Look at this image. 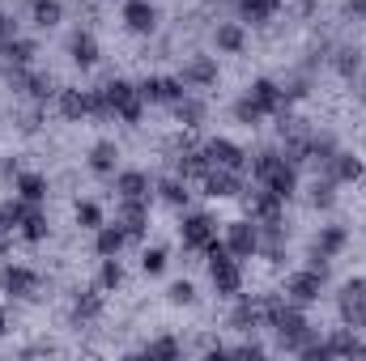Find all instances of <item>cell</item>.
<instances>
[{"label":"cell","mask_w":366,"mask_h":361,"mask_svg":"<svg viewBox=\"0 0 366 361\" xmlns=\"http://www.w3.org/2000/svg\"><path fill=\"white\" fill-rule=\"evenodd\" d=\"M183 243H187L192 251H204V247L213 243V221H209L204 213L187 217V221H183Z\"/></svg>","instance_id":"obj_11"},{"label":"cell","mask_w":366,"mask_h":361,"mask_svg":"<svg viewBox=\"0 0 366 361\" xmlns=\"http://www.w3.org/2000/svg\"><path fill=\"white\" fill-rule=\"evenodd\" d=\"M73 60H77L81 68H90L94 60H98V43H94L90 34H77V39H73Z\"/></svg>","instance_id":"obj_23"},{"label":"cell","mask_w":366,"mask_h":361,"mask_svg":"<svg viewBox=\"0 0 366 361\" xmlns=\"http://www.w3.org/2000/svg\"><path fill=\"white\" fill-rule=\"evenodd\" d=\"M256 179L285 200V195L294 191V166H290L285 158H277V153H260V162H256Z\"/></svg>","instance_id":"obj_3"},{"label":"cell","mask_w":366,"mask_h":361,"mask_svg":"<svg viewBox=\"0 0 366 361\" xmlns=\"http://www.w3.org/2000/svg\"><path fill=\"white\" fill-rule=\"evenodd\" d=\"M141 98H149V102H179L183 98V81H175V77H149L145 86H141Z\"/></svg>","instance_id":"obj_8"},{"label":"cell","mask_w":366,"mask_h":361,"mask_svg":"<svg viewBox=\"0 0 366 361\" xmlns=\"http://www.w3.org/2000/svg\"><path fill=\"white\" fill-rule=\"evenodd\" d=\"M0 285H4V293H13V298H34V293H39V276L30 268H4Z\"/></svg>","instance_id":"obj_7"},{"label":"cell","mask_w":366,"mask_h":361,"mask_svg":"<svg viewBox=\"0 0 366 361\" xmlns=\"http://www.w3.org/2000/svg\"><path fill=\"white\" fill-rule=\"evenodd\" d=\"M204 158H209L213 166H222V171H243V149L230 145V141H209Z\"/></svg>","instance_id":"obj_10"},{"label":"cell","mask_w":366,"mask_h":361,"mask_svg":"<svg viewBox=\"0 0 366 361\" xmlns=\"http://www.w3.org/2000/svg\"><path fill=\"white\" fill-rule=\"evenodd\" d=\"M320 285H324V272H298V276H290V298L294 302H315L320 298Z\"/></svg>","instance_id":"obj_12"},{"label":"cell","mask_w":366,"mask_h":361,"mask_svg":"<svg viewBox=\"0 0 366 361\" xmlns=\"http://www.w3.org/2000/svg\"><path fill=\"white\" fill-rule=\"evenodd\" d=\"M124 21H128V30L149 34V30H154V21H158V13H154V4H149V0H128V4H124Z\"/></svg>","instance_id":"obj_9"},{"label":"cell","mask_w":366,"mask_h":361,"mask_svg":"<svg viewBox=\"0 0 366 361\" xmlns=\"http://www.w3.org/2000/svg\"><path fill=\"white\" fill-rule=\"evenodd\" d=\"M204 191H209V195H217V200L239 195V171H222V166H213V171L204 175Z\"/></svg>","instance_id":"obj_13"},{"label":"cell","mask_w":366,"mask_h":361,"mask_svg":"<svg viewBox=\"0 0 366 361\" xmlns=\"http://www.w3.org/2000/svg\"><path fill=\"white\" fill-rule=\"evenodd\" d=\"M175 111H179V119H187V123H196V119L204 115V111H200V102H187V98L175 102Z\"/></svg>","instance_id":"obj_36"},{"label":"cell","mask_w":366,"mask_h":361,"mask_svg":"<svg viewBox=\"0 0 366 361\" xmlns=\"http://www.w3.org/2000/svg\"><path fill=\"white\" fill-rule=\"evenodd\" d=\"M17 191H21V200L39 204V200L47 195V179H39V175H21V179H17Z\"/></svg>","instance_id":"obj_24"},{"label":"cell","mask_w":366,"mask_h":361,"mask_svg":"<svg viewBox=\"0 0 366 361\" xmlns=\"http://www.w3.org/2000/svg\"><path fill=\"white\" fill-rule=\"evenodd\" d=\"M350 13L354 17H366V0H350Z\"/></svg>","instance_id":"obj_40"},{"label":"cell","mask_w":366,"mask_h":361,"mask_svg":"<svg viewBox=\"0 0 366 361\" xmlns=\"http://www.w3.org/2000/svg\"><path fill=\"white\" fill-rule=\"evenodd\" d=\"M94 111L98 115H119L124 123L141 119V90H132L128 81H111L102 93H94Z\"/></svg>","instance_id":"obj_1"},{"label":"cell","mask_w":366,"mask_h":361,"mask_svg":"<svg viewBox=\"0 0 366 361\" xmlns=\"http://www.w3.org/2000/svg\"><path fill=\"white\" fill-rule=\"evenodd\" d=\"M60 17H64V9H60L56 0H34V21H39V26H56Z\"/></svg>","instance_id":"obj_26"},{"label":"cell","mask_w":366,"mask_h":361,"mask_svg":"<svg viewBox=\"0 0 366 361\" xmlns=\"http://www.w3.org/2000/svg\"><path fill=\"white\" fill-rule=\"evenodd\" d=\"M247 208H252V217H256L260 225H277V221H281V195L269 191V187L252 191V195H247Z\"/></svg>","instance_id":"obj_5"},{"label":"cell","mask_w":366,"mask_h":361,"mask_svg":"<svg viewBox=\"0 0 366 361\" xmlns=\"http://www.w3.org/2000/svg\"><path fill=\"white\" fill-rule=\"evenodd\" d=\"M324 357H366V345L354 332H337V336L324 345Z\"/></svg>","instance_id":"obj_14"},{"label":"cell","mask_w":366,"mask_h":361,"mask_svg":"<svg viewBox=\"0 0 366 361\" xmlns=\"http://www.w3.org/2000/svg\"><path fill=\"white\" fill-rule=\"evenodd\" d=\"M90 166L98 171V175H111L115 171V145H94V153H90Z\"/></svg>","instance_id":"obj_25"},{"label":"cell","mask_w":366,"mask_h":361,"mask_svg":"<svg viewBox=\"0 0 366 361\" xmlns=\"http://www.w3.org/2000/svg\"><path fill=\"white\" fill-rule=\"evenodd\" d=\"M175 353H179L175 340H154V345H149V357H175Z\"/></svg>","instance_id":"obj_37"},{"label":"cell","mask_w":366,"mask_h":361,"mask_svg":"<svg viewBox=\"0 0 366 361\" xmlns=\"http://www.w3.org/2000/svg\"><path fill=\"white\" fill-rule=\"evenodd\" d=\"M141 268H145V272H162V268H167V251H162V247L145 251V255H141Z\"/></svg>","instance_id":"obj_34"},{"label":"cell","mask_w":366,"mask_h":361,"mask_svg":"<svg viewBox=\"0 0 366 361\" xmlns=\"http://www.w3.org/2000/svg\"><path fill=\"white\" fill-rule=\"evenodd\" d=\"M102 310V298L98 293H86V298H77V319H94Z\"/></svg>","instance_id":"obj_33"},{"label":"cell","mask_w":366,"mask_h":361,"mask_svg":"<svg viewBox=\"0 0 366 361\" xmlns=\"http://www.w3.org/2000/svg\"><path fill=\"white\" fill-rule=\"evenodd\" d=\"M234 115H239L243 123H260V119H264V111L256 106V98H252V93H247L243 102H234Z\"/></svg>","instance_id":"obj_29"},{"label":"cell","mask_w":366,"mask_h":361,"mask_svg":"<svg viewBox=\"0 0 366 361\" xmlns=\"http://www.w3.org/2000/svg\"><path fill=\"white\" fill-rule=\"evenodd\" d=\"M77 225H86V230H98V225H102L98 204H90V200H81V204H77Z\"/></svg>","instance_id":"obj_30"},{"label":"cell","mask_w":366,"mask_h":361,"mask_svg":"<svg viewBox=\"0 0 366 361\" xmlns=\"http://www.w3.org/2000/svg\"><path fill=\"white\" fill-rule=\"evenodd\" d=\"M204 251H209V276H213V289L226 293V298H234V293L243 289V272H239V264L230 260V247H222V243L213 238Z\"/></svg>","instance_id":"obj_2"},{"label":"cell","mask_w":366,"mask_h":361,"mask_svg":"<svg viewBox=\"0 0 366 361\" xmlns=\"http://www.w3.org/2000/svg\"><path fill=\"white\" fill-rule=\"evenodd\" d=\"M145 195H149V179L141 171L119 175V200H145Z\"/></svg>","instance_id":"obj_20"},{"label":"cell","mask_w":366,"mask_h":361,"mask_svg":"<svg viewBox=\"0 0 366 361\" xmlns=\"http://www.w3.org/2000/svg\"><path fill=\"white\" fill-rule=\"evenodd\" d=\"M119 280H124V268H119L115 260H107V264H102V289H115Z\"/></svg>","instance_id":"obj_35"},{"label":"cell","mask_w":366,"mask_h":361,"mask_svg":"<svg viewBox=\"0 0 366 361\" xmlns=\"http://www.w3.org/2000/svg\"><path fill=\"white\" fill-rule=\"evenodd\" d=\"M328 166H332V175H337V179H358V175H362V162H354L350 153H332V158H328Z\"/></svg>","instance_id":"obj_22"},{"label":"cell","mask_w":366,"mask_h":361,"mask_svg":"<svg viewBox=\"0 0 366 361\" xmlns=\"http://www.w3.org/2000/svg\"><path fill=\"white\" fill-rule=\"evenodd\" d=\"M341 247H345V234H341V230H324V234H320V247H315V251H320V255L328 260V255H337Z\"/></svg>","instance_id":"obj_27"},{"label":"cell","mask_w":366,"mask_h":361,"mask_svg":"<svg viewBox=\"0 0 366 361\" xmlns=\"http://www.w3.org/2000/svg\"><path fill=\"white\" fill-rule=\"evenodd\" d=\"M0 336H4V310H0Z\"/></svg>","instance_id":"obj_42"},{"label":"cell","mask_w":366,"mask_h":361,"mask_svg":"<svg viewBox=\"0 0 366 361\" xmlns=\"http://www.w3.org/2000/svg\"><path fill=\"white\" fill-rule=\"evenodd\" d=\"M171 302H175V306H192V302H196V289H192L187 280H175V285H171Z\"/></svg>","instance_id":"obj_32"},{"label":"cell","mask_w":366,"mask_h":361,"mask_svg":"<svg viewBox=\"0 0 366 361\" xmlns=\"http://www.w3.org/2000/svg\"><path fill=\"white\" fill-rule=\"evenodd\" d=\"M341 315H345L350 327H366V280L345 285V293H341Z\"/></svg>","instance_id":"obj_4"},{"label":"cell","mask_w":366,"mask_h":361,"mask_svg":"<svg viewBox=\"0 0 366 361\" xmlns=\"http://www.w3.org/2000/svg\"><path fill=\"white\" fill-rule=\"evenodd\" d=\"M234 4H239V13L247 21H264V17H273L277 9H281V0H234Z\"/></svg>","instance_id":"obj_21"},{"label":"cell","mask_w":366,"mask_h":361,"mask_svg":"<svg viewBox=\"0 0 366 361\" xmlns=\"http://www.w3.org/2000/svg\"><path fill=\"white\" fill-rule=\"evenodd\" d=\"M0 39H9V17H0Z\"/></svg>","instance_id":"obj_41"},{"label":"cell","mask_w":366,"mask_h":361,"mask_svg":"<svg viewBox=\"0 0 366 361\" xmlns=\"http://www.w3.org/2000/svg\"><path fill=\"white\" fill-rule=\"evenodd\" d=\"M162 195H167L171 204H183V200H187V191H183L179 183H162Z\"/></svg>","instance_id":"obj_39"},{"label":"cell","mask_w":366,"mask_h":361,"mask_svg":"<svg viewBox=\"0 0 366 361\" xmlns=\"http://www.w3.org/2000/svg\"><path fill=\"white\" fill-rule=\"evenodd\" d=\"M145 221H149L145 200H124V204H119V225L128 230V238H132V234H141V230H145Z\"/></svg>","instance_id":"obj_15"},{"label":"cell","mask_w":366,"mask_h":361,"mask_svg":"<svg viewBox=\"0 0 366 361\" xmlns=\"http://www.w3.org/2000/svg\"><path fill=\"white\" fill-rule=\"evenodd\" d=\"M60 106H64V115H69V119H86V115L94 111V93L64 90V93H60Z\"/></svg>","instance_id":"obj_17"},{"label":"cell","mask_w":366,"mask_h":361,"mask_svg":"<svg viewBox=\"0 0 366 361\" xmlns=\"http://www.w3.org/2000/svg\"><path fill=\"white\" fill-rule=\"evenodd\" d=\"M124 238H128V230L115 221V225H98V255H107V260H115L119 251H124Z\"/></svg>","instance_id":"obj_16"},{"label":"cell","mask_w":366,"mask_h":361,"mask_svg":"<svg viewBox=\"0 0 366 361\" xmlns=\"http://www.w3.org/2000/svg\"><path fill=\"white\" fill-rule=\"evenodd\" d=\"M217 47H222V51H239V47H243V30H239V26H222V30H217Z\"/></svg>","instance_id":"obj_28"},{"label":"cell","mask_w":366,"mask_h":361,"mask_svg":"<svg viewBox=\"0 0 366 361\" xmlns=\"http://www.w3.org/2000/svg\"><path fill=\"white\" fill-rule=\"evenodd\" d=\"M311 200H315V208H328V204H332V187H328V183H315V195H311Z\"/></svg>","instance_id":"obj_38"},{"label":"cell","mask_w":366,"mask_h":361,"mask_svg":"<svg viewBox=\"0 0 366 361\" xmlns=\"http://www.w3.org/2000/svg\"><path fill=\"white\" fill-rule=\"evenodd\" d=\"M217 81V64L213 60H192L183 73V86H213Z\"/></svg>","instance_id":"obj_19"},{"label":"cell","mask_w":366,"mask_h":361,"mask_svg":"<svg viewBox=\"0 0 366 361\" xmlns=\"http://www.w3.org/2000/svg\"><path fill=\"white\" fill-rule=\"evenodd\" d=\"M4 56H9L13 64H26V60L34 56V47H30V43H21V39H9V43H4Z\"/></svg>","instance_id":"obj_31"},{"label":"cell","mask_w":366,"mask_h":361,"mask_svg":"<svg viewBox=\"0 0 366 361\" xmlns=\"http://www.w3.org/2000/svg\"><path fill=\"white\" fill-rule=\"evenodd\" d=\"M226 247H230V255H256V251H260L256 225H252V221H234L230 234H226Z\"/></svg>","instance_id":"obj_6"},{"label":"cell","mask_w":366,"mask_h":361,"mask_svg":"<svg viewBox=\"0 0 366 361\" xmlns=\"http://www.w3.org/2000/svg\"><path fill=\"white\" fill-rule=\"evenodd\" d=\"M252 98H256V106H260L264 115H273V111L285 106V98H281V90H277L273 81H256V86H252Z\"/></svg>","instance_id":"obj_18"}]
</instances>
